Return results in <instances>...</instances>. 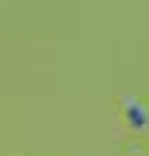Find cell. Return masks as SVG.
Segmentation results:
<instances>
[{"label":"cell","mask_w":149,"mask_h":156,"mask_svg":"<svg viewBox=\"0 0 149 156\" xmlns=\"http://www.w3.org/2000/svg\"><path fill=\"white\" fill-rule=\"evenodd\" d=\"M117 107L124 110V124H128V131H135V135L149 131V103H142V99H135V96H121Z\"/></svg>","instance_id":"obj_1"}]
</instances>
